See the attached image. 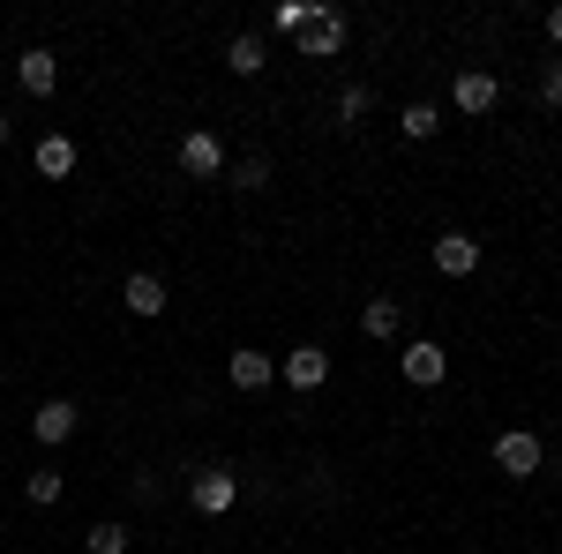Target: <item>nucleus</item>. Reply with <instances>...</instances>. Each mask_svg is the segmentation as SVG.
<instances>
[{"label":"nucleus","instance_id":"9d476101","mask_svg":"<svg viewBox=\"0 0 562 554\" xmlns=\"http://www.w3.org/2000/svg\"><path fill=\"white\" fill-rule=\"evenodd\" d=\"M180 172H195V180H217V172H225V150H217L211 128H188V135H180Z\"/></svg>","mask_w":562,"mask_h":554},{"label":"nucleus","instance_id":"ddd939ff","mask_svg":"<svg viewBox=\"0 0 562 554\" xmlns=\"http://www.w3.org/2000/svg\"><path fill=\"white\" fill-rule=\"evenodd\" d=\"M360 330H368L375 344H390L397 330H405V307H397V299H368V307H360Z\"/></svg>","mask_w":562,"mask_h":554},{"label":"nucleus","instance_id":"f3484780","mask_svg":"<svg viewBox=\"0 0 562 554\" xmlns=\"http://www.w3.org/2000/svg\"><path fill=\"white\" fill-rule=\"evenodd\" d=\"M60 487H68V479H60V465H38V472H23V495H31L38 510H53V502H60Z\"/></svg>","mask_w":562,"mask_h":554},{"label":"nucleus","instance_id":"39448f33","mask_svg":"<svg viewBox=\"0 0 562 554\" xmlns=\"http://www.w3.org/2000/svg\"><path fill=\"white\" fill-rule=\"evenodd\" d=\"M278 383L285 389H323L330 383V352H323V344H293V352L278 360Z\"/></svg>","mask_w":562,"mask_h":554},{"label":"nucleus","instance_id":"423d86ee","mask_svg":"<svg viewBox=\"0 0 562 554\" xmlns=\"http://www.w3.org/2000/svg\"><path fill=\"white\" fill-rule=\"evenodd\" d=\"M15 83L31 90V98H53V90H60V53H53V45H23V53H15Z\"/></svg>","mask_w":562,"mask_h":554},{"label":"nucleus","instance_id":"a211bd4d","mask_svg":"<svg viewBox=\"0 0 562 554\" xmlns=\"http://www.w3.org/2000/svg\"><path fill=\"white\" fill-rule=\"evenodd\" d=\"M233 188H240V195L270 188V158H262V150H240V166H233Z\"/></svg>","mask_w":562,"mask_h":554},{"label":"nucleus","instance_id":"f257e3e1","mask_svg":"<svg viewBox=\"0 0 562 554\" xmlns=\"http://www.w3.org/2000/svg\"><path fill=\"white\" fill-rule=\"evenodd\" d=\"M293 38H301L307 60H338V53H346V15H338V8H315Z\"/></svg>","mask_w":562,"mask_h":554},{"label":"nucleus","instance_id":"4be33fe9","mask_svg":"<svg viewBox=\"0 0 562 554\" xmlns=\"http://www.w3.org/2000/svg\"><path fill=\"white\" fill-rule=\"evenodd\" d=\"M540 105H548V113H562V60H548V68H540Z\"/></svg>","mask_w":562,"mask_h":554},{"label":"nucleus","instance_id":"7ed1b4c3","mask_svg":"<svg viewBox=\"0 0 562 554\" xmlns=\"http://www.w3.org/2000/svg\"><path fill=\"white\" fill-rule=\"evenodd\" d=\"M188 502H195L203 517H225L233 502H240V479H233L225 465H203L195 479H188Z\"/></svg>","mask_w":562,"mask_h":554},{"label":"nucleus","instance_id":"20e7f679","mask_svg":"<svg viewBox=\"0 0 562 554\" xmlns=\"http://www.w3.org/2000/svg\"><path fill=\"white\" fill-rule=\"evenodd\" d=\"M121 307H128L135 323H150V315H166V307H173V293H166V278H158V270H128V278H121Z\"/></svg>","mask_w":562,"mask_h":554},{"label":"nucleus","instance_id":"6e6552de","mask_svg":"<svg viewBox=\"0 0 562 554\" xmlns=\"http://www.w3.org/2000/svg\"><path fill=\"white\" fill-rule=\"evenodd\" d=\"M540 457H548V450H540V434H532V427H510V434L495 442V465L510 472V479H532V472H540Z\"/></svg>","mask_w":562,"mask_h":554},{"label":"nucleus","instance_id":"aec40b11","mask_svg":"<svg viewBox=\"0 0 562 554\" xmlns=\"http://www.w3.org/2000/svg\"><path fill=\"white\" fill-rule=\"evenodd\" d=\"M315 8H323V0H278V8H270V31H285V38H293Z\"/></svg>","mask_w":562,"mask_h":554},{"label":"nucleus","instance_id":"1a4fd4ad","mask_svg":"<svg viewBox=\"0 0 562 554\" xmlns=\"http://www.w3.org/2000/svg\"><path fill=\"white\" fill-rule=\"evenodd\" d=\"M225 383L240 389V397H248V389H270V383H278V360H270V352H256V344H240V352L225 360Z\"/></svg>","mask_w":562,"mask_h":554},{"label":"nucleus","instance_id":"9b49d317","mask_svg":"<svg viewBox=\"0 0 562 554\" xmlns=\"http://www.w3.org/2000/svg\"><path fill=\"white\" fill-rule=\"evenodd\" d=\"M76 420H83V412H76V405H68V397H45L38 412H31V434H38L45 450H60V442H68V434H76Z\"/></svg>","mask_w":562,"mask_h":554},{"label":"nucleus","instance_id":"dca6fc26","mask_svg":"<svg viewBox=\"0 0 562 554\" xmlns=\"http://www.w3.org/2000/svg\"><path fill=\"white\" fill-rule=\"evenodd\" d=\"M225 68H233V76H262V38L256 31H240V38L225 45Z\"/></svg>","mask_w":562,"mask_h":554},{"label":"nucleus","instance_id":"6ab92c4d","mask_svg":"<svg viewBox=\"0 0 562 554\" xmlns=\"http://www.w3.org/2000/svg\"><path fill=\"white\" fill-rule=\"evenodd\" d=\"M83 547H90V554H128V524H113V517H105V524H90Z\"/></svg>","mask_w":562,"mask_h":554},{"label":"nucleus","instance_id":"f8f14e48","mask_svg":"<svg viewBox=\"0 0 562 554\" xmlns=\"http://www.w3.org/2000/svg\"><path fill=\"white\" fill-rule=\"evenodd\" d=\"M435 270H442V278H473L480 270V240L473 233H442V240H435Z\"/></svg>","mask_w":562,"mask_h":554},{"label":"nucleus","instance_id":"f03ea898","mask_svg":"<svg viewBox=\"0 0 562 554\" xmlns=\"http://www.w3.org/2000/svg\"><path fill=\"white\" fill-rule=\"evenodd\" d=\"M397 375H405L413 389H435L442 375H450V352H442L435 338H413L405 352H397Z\"/></svg>","mask_w":562,"mask_h":554},{"label":"nucleus","instance_id":"b1692460","mask_svg":"<svg viewBox=\"0 0 562 554\" xmlns=\"http://www.w3.org/2000/svg\"><path fill=\"white\" fill-rule=\"evenodd\" d=\"M8 128H15V121H8V113H0V143H8Z\"/></svg>","mask_w":562,"mask_h":554},{"label":"nucleus","instance_id":"a878e982","mask_svg":"<svg viewBox=\"0 0 562 554\" xmlns=\"http://www.w3.org/2000/svg\"><path fill=\"white\" fill-rule=\"evenodd\" d=\"M278 554H293V547H278Z\"/></svg>","mask_w":562,"mask_h":554},{"label":"nucleus","instance_id":"393cba45","mask_svg":"<svg viewBox=\"0 0 562 554\" xmlns=\"http://www.w3.org/2000/svg\"><path fill=\"white\" fill-rule=\"evenodd\" d=\"M0 383H8V368H0Z\"/></svg>","mask_w":562,"mask_h":554},{"label":"nucleus","instance_id":"4468645a","mask_svg":"<svg viewBox=\"0 0 562 554\" xmlns=\"http://www.w3.org/2000/svg\"><path fill=\"white\" fill-rule=\"evenodd\" d=\"M435 128H442V113H435L428 98H413V105H397V135H405V143H428Z\"/></svg>","mask_w":562,"mask_h":554},{"label":"nucleus","instance_id":"0eeeda50","mask_svg":"<svg viewBox=\"0 0 562 554\" xmlns=\"http://www.w3.org/2000/svg\"><path fill=\"white\" fill-rule=\"evenodd\" d=\"M495 98H503V83H495L487 68H458V83H450V105H458L465 121H480V113H495Z\"/></svg>","mask_w":562,"mask_h":554},{"label":"nucleus","instance_id":"412c9836","mask_svg":"<svg viewBox=\"0 0 562 554\" xmlns=\"http://www.w3.org/2000/svg\"><path fill=\"white\" fill-rule=\"evenodd\" d=\"M368 113H375V90H368V83H352L346 98H338V121H346V128H360Z\"/></svg>","mask_w":562,"mask_h":554},{"label":"nucleus","instance_id":"2eb2a0df","mask_svg":"<svg viewBox=\"0 0 562 554\" xmlns=\"http://www.w3.org/2000/svg\"><path fill=\"white\" fill-rule=\"evenodd\" d=\"M31 158H38V172H45V180H68V172H76V143H68V135H45V143L31 150Z\"/></svg>","mask_w":562,"mask_h":554},{"label":"nucleus","instance_id":"5701e85b","mask_svg":"<svg viewBox=\"0 0 562 554\" xmlns=\"http://www.w3.org/2000/svg\"><path fill=\"white\" fill-rule=\"evenodd\" d=\"M548 38H555V45H562V8H548Z\"/></svg>","mask_w":562,"mask_h":554}]
</instances>
